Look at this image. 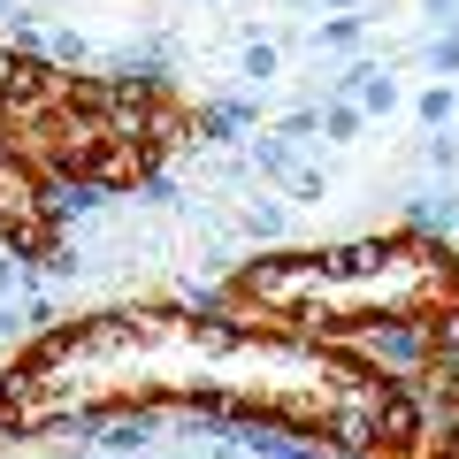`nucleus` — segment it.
<instances>
[{"mask_svg":"<svg viewBox=\"0 0 459 459\" xmlns=\"http://www.w3.org/2000/svg\"><path fill=\"white\" fill-rule=\"evenodd\" d=\"M276 131L291 138V146H307V138H322V100H314V108H291V115L276 123Z\"/></svg>","mask_w":459,"mask_h":459,"instance_id":"obj_14","label":"nucleus"},{"mask_svg":"<svg viewBox=\"0 0 459 459\" xmlns=\"http://www.w3.org/2000/svg\"><path fill=\"white\" fill-rule=\"evenodd\" d=\"M360 39H368V16H329L322 31H314V47L322 54H360Z\"/></svg>","mask_w":459,"mask_h":459,"instance_id":"obj_10","label":"nucleus"},{"mask_svg":"<svg viewBox=\"0 0 459 459\" xmlns=\"http://www.w3.org/2000/svg\"><path fill=\"white\" fill-rule=\"evenodd\" d=\"M421 161L437 169L444 184H452V177H459V138H452V131H429V146H421Z\"/></svg>","mask_w":459,"mask_h":459,"instance_id":"obj_11","label":"nucleus"},{"mask_svg":"<svg viewBox=\"0 0 459 459\" xmlns=\"http://www.w3.org/2000/svg\"><path fill=\"white\" fill-rule=\"evenodd\" d=\"M238 230H246L253 246H268V238H283V199H268V192H253L246 207H238Z\"/></svg>","mask_w":459,"mask_h":459,"instance_id":"obj_7","label":"nucleus"},{"mask_svg":"<svg viewBox=\"0 0 459 459\" xmlns=\"http://www.w3.org/2000/svg\"><path fill=\"white\" fill-rule=\"evenodd\" d=\"M352 352H368V360H383L391 376H421V360H429V329L421 322H406V314H360V329H352Z\"/></svg>","mask_w":459,"mask_h":459,"instance_id":"obj_1","label":"nucleus"},{"mask_svg":"<svg viewBox=\"0 0 459 459\" xmlns=\"http://www.w3.org/2000/svg\"><path fill=\"white\" fill-rule=\"evenodd\" d=\"M238 77L246 84H276L283 77V47L276 39H246V47H238Z\"/></svg>","mask_w":459,"mask_h":459,"instance_id":"obj_8","label":"nucleus"},{"mask_svg":"<svg viewBox=\"0 0 459 459\" xmlns=\"http://www.w3.org/2000/svg\"><path fill=\"white\" fill-rule=\"evenodd\" d=\"M360 131H368V108H360V100H329V108H322V138H329V146H352Z\"/></svg>","mask_w":459,"mask_h":459,"instance_id":"obj_9","label":"nucleus"},{"mask_svg":"<svg viewBox=\"0 0 459 459\" xmlns=\"http://www.w3.org/2000/svg\"><path fill=\"white\" fill-rule=\"evenodd\" d=\"M452 115H459V92H452L444 77L413 92V123H421V131H452Z\"/></svg>","mask_w":459,"mask_h":459,"instance_id":"obj_6","label":"nucleus"},{"mask_svg":"<svg viewBox=\"0 0 459 459\" xmlns=\"http://www.w3.org/2000/svg\"><path fill=\"white\" fill-rule=\"evenodd\" d=\"M153 444H161V421H153L146 406H138V413H108V421H100V452H115V459H146Z\"/></svg>","mask_w":459,"mask_h":459,"instance_id":"obj_4","label":"nucleus"},{"mask_svg":"<svg viewBox=\"0 0 459 459\" xmlns=\"http://www.w3.org/2000/svg\"><path fill=\"white\" fill-rule=\"evenodd\" d=\"M253 123H261V108H253V100H214V108L192 115V138H199V146H238Z\"/></svg>","mask_w":459,"mask_h":459,"instance_id":"obj_3","label":"nucleus"},{"mask_svg":"<svg viewBox=\"0 0 459 459\" xmlns=\"http://www.w3.org/2000/svg\"><path fill=\"white\" fill-rule=\"evenodd\" d=\"M8 429H23V406H8V391H0V444H8Z\"/></svg>","mask_w":459,"mask_h":459,"instance_id":"obj_16","label":"nucleus"},{"mask_svg":"<svg viewBox=\"0 0 459 459\" xmlns=\"http://www.w3.org/2000/svg\"><path fill=\"white\" fill-rule=\"evenodd\" d=\"M23 291V261H16V253H0V299H16Z\"/></svg>","mask_w":459,"mask_h":459,"instance_id":"obj_15","label":"nucleus"},{"mask_svg":"<svg viewBox=\"0 0 459 459\" xmlns=\"http://www.w3.org/2000/svg\"><path fill=\"white\" fill-rule=\"evenodd\" d=\"M406 222L429 230V238H452V230H459V192H452V184H444V192H413L406 199Z\"/></svg>","mask_w":459,"mask_h":459,"instance_id":"obj_5","label":"nucleus"},{"mask_svg":"<svg viewBox=\"0 0 459 459\" xmlns=\"http://www.w3.org/2000/svg\"><path fill=\"white\" fill-rule=\"evenodd\" d=\"M146 459H177V452H161V444H153V452H146Z\"/></svg>","mask_w":459,"mask_h":459,"instance_id":"obj_17","label":"nucleus"},{"mask_svg":"<svg viewBox=\"0 0 459 459\" xmlns=\"http://www.w3.org/2000/svg\"><path fill=\"white\" fill-rule=\"evenodd\" d=\"M246 169H261L268 184H283V192H291L299 207H314V199H329V177H322V169H307V161H299V146H291L283 131H261V138H253Z\"/></svg>","mask_w":459,"mask_h":459,"instance_id":"obj_2","label":"nucleus"},{"mask_svg":"<svg viewBox=\"0 0 459 459\" xmlns=\"http://www.w3.org/2000/svg\"><path fill=\"white\" fill-rule=\"evenodd\" d=\"M84 459H115V452H84Z\"/></svg>","mask_w":459,"mask_h":459,"instance_id":"obj_18","label":"nucleus"},{"mask_svg":"<svg viewBox=\"0 0 459 459\" xmlns=\"http://www.w3.org/2000/svg\"><path fill=\"white\" fill-rule=\"evenodd\" d=\"M47 62H92V39H84V31H47Z\"/></svg>","mask_w":459,"mask_h":459,"instance_id":"obj_12","label":"nucleus"},{"mask_svg":"<svg viewBox=\"0 0 459 459\" xmlns=\"http://www.w3.org/2000/svg\"><path fill=\"white\" fill-rule=\"evenodd\" d=\"M421 62L437 69V77H459V23H452L444 39H429V47H421Z\"/></svg>","mask_w":459,"mask_h":459,"instance_id":"obj_13","label":"nucleus"}]
</instances>
